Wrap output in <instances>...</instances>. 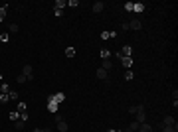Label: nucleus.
<instances>
[{"instance_id": "nucleus-36", "label": "nucleus", "mask_w": 178, "mask_h": 132, "mask_svg": "<svg viewBox=\"0 0 178 132\" xmlns=\"http://www.w3.org/2000/svg\"><path fill=\"white\" fill-rule=\"evenodd\" d=\"M117 132H123V130H117Z\"/></svg>"}, {"instance_id": "nucleus-25", "label": "nucleus", "mask_w": 178, "mask_h": 132, "mask_svg": "<svg viewBox=\"0 0 178 132\" xmlns=\"http://www.w3.org/2000/svg\"><path fill=\"white\" fill-rule=\"evenodd\" d=\"M66 55H67V57H73V55H75V49H73V47H67V49H66Z\"/></svg>"}, {"instance_id": "nucleus-2", "label": "nucleus", "mask_w": 178, "mask_h": 132, "mask_svg": "<svg viewBox=\"0 0 178 132\" xmlns=\"http://www.w3.org/2000/svg\"><path fill=\"white\" fill-rule=\"evenodd\" d=\"M137 122H139V124L145 122V105H139V110H137Z\"/></svg>"}, {"instance_id": "nucleus-17", "label": "nucleus", "mask_w": 178, "mask_h": 132, "mask_svg": "<svg viewBox=\"0 0 178 132\" xmlns=\"http://www.w3.org/2000/svg\"><path fill=\"white\" fill-rule=\"evenodd\" d=\"M145 10V6L141 4V2H137V4H133V12H143Z\"/></svg>"}, {"instance_id": "nucleus-35", "label": "nucleus", "mask_w": 178, "mask_h": 132, "mask_svg": "<svg viewBox=\"0 0 178 132\" xmlns=\"http://www.w3.org/2000/svg\"><path fill=\"white\" fill-rule=\"evenodd\" d=\"M107 132H117V130H111V128H109V130H107Z\"/></svg>"}, {"instance_id": "nucleus-21", "label": "nucleus", "mask_w": 178, "mask_h": 132, "mask_svg": "<svg viewBox=\"0 0 178 132\" xmlns=\"http://www.w3.org/2000/svg\"><path fill=\"white\" fill-rule=\"evenodd\" d=\"M176 128H178V124L176 126H162V132H176Z\"/></svg>"}, {"instance_id": "nucleus-4", "label": "nucleus", "mask_w": 178, "mask_h": 132, "mask_svg": "<svg viewBox=\"0 0 178 132\" xmlns=\"http://www.w3.org/2000/svg\"><path fill=\"white\" fill-rule=\"evenodd\" d=\"M50 101H54L56 105H59V103H63V101H66V95H63V93H56L54 97H50Z\"/></svg>"}, {"instance_id": "nucleus-20", "label": "nucleus", "mask_w": 178, "mask_h": 132, "mask_svg": "<svg viewBox=\"0 0 178 132\" xmlns=\"http://www.w3.org/2000/svg\"><path fill=\"white\" fill-rule=\"evenodd\" d=\"M8 99H10V101H16V99H18V93L10 89V91H8Z\"/></svg>"}, {"instance_id": "nucleus-31", "label": "nucleus", "mask_w": 178, "mask_h": 132, "mask_svg": "<svg viewBox=\"0 0 178 132\" xmlns=\"http://www.w3.org/2000/svg\"><path fill=\"white\" fill-rule=\"evenodd\" d=\"M67 6H71V8H75V6H77V0H69V2H67Z\"/></svg>"}, {"instance_id": "nucleus-26", "label": "nucleus", "mask_w": 178, "mask_h": 132, "mask_svg": "<svg viewBox=\"0 0 178 132\" xmlns=\"http://www.w3.org/2000/svg\"><path fill=\"white\" fill-rule=\"evenodd\" d=\"M8 32H18V24H10V26H8Z\"/></svg>"}, {"instance_id": "nucleus-9", "label": "nucleus", "mask_w": 178, "mask_h": 132, "mask_svg": "<svg viewBox=\"0 0 178 132\" xmlns=\"http://www.w3.org/2000/svg\"><path fill=\"white\" fill-rule=\"evenodd\" d=\"M103 8H105V2H95L93 4V12H97V14L103 12Z\"/></svg>"}, {"instance_id": "nucleus-7", "label": "nucleus", "mask_w": 178, "mask_h": 132, "mask_svg": "<svg viewBox=\"0 0 178 132\" xmlns=\"http://www.w3.org/2000/svg\"><path fill=\"white\" fill-rule=\"evenodd\" d=\"M101 67H103L105 71H109V69H113V61H111V57H109V59H103V63H101Z\"/></svg>"}, {"instance_id": "nucleus-11", "label": "nucleus", "mask_w": 178, "mask_h": 132, "mask_svg": "<svg viewBox=\"0 0 178 132\" xmlns=\"http://www.w3.org/2000/svg\"><path fill=\"white\" fill-rule=\"evenodd\" d=\"M139 132H152V126H150L148 122H143L141 128H139Z\"/></svg>"}, {"instance_id": "nucleus-32", "label": "nucleus", "mask_w": 178, "mask_h": 132, "mask_svg": "<svg viewBox=\"0 0 178 132\" xmlns=\"http://www.w3.org/2000/svg\"><path fill=\"white\" fill-rule=\"evenodd\" d=\"M137 110H139V105H137V107H131L129 112H131V114H137Z\"/></svg>"}, {"instance_id": "nucleus-27", "label": "nucleus", "mask_w": 178, "mask_h": 132, "mask_svg": "<svg viewBox=\"0 0 178 132\" xmlns=\"http://www.w3.org/2000/svg\"><path fill=\"white\" fill-rule=\"evenodd\" d=\"M50 110H52V112H56V110H57V105L54 103V101H50Z\"/></svg>"}, {"instance_id": "nucleus-12", "label": "nucleus", "mask_w": 178, "mask_h": 132, "mask_svg": "<svg viewBox=\"0 0 178 132\" xmlns=\"http://www.w3.org/2000/svg\"><path fill=\"white\" fill-rule=\"evenodd\" d=\"M139 128H141V124L137 120H133L131 124H129V132H139Z\"/></svg>"}, {"instance_id": "nucleus-10", "label": "nucleus", "mask_w": 178, "mask_h": 132, "mask_svg": "<svg viewBox=\"0 0 178 132\" xmlns=\"http://www.w3.org/2000/svg\"><path fill=\"white\" fill-rule=\"evenodd\" d=\"M6 12H8V4L0 6V22H4V18H6Z\"/></svg>"}, {"instance_id": "nucleus-33", "label": "nucleus", "mask_w": 178, "mask_h": 132, "mask_svg": "<svg viewBox=\"0 0 178 132\" xmlns=\"http://www.w3.org/2000/svg\"><path fill=\"white\" fill-rule=\"evenodd\" d=\"M26 81H28V79L24 77V75H18V83H26Z\"/></svg>"}, {"instance_id": "nucleus-34", "label": "nucleus", "mask_w": 178, "mask_h": 132, "mask_svg": "<svg viewBox=\"0 0 178 132\" xmlns=\"http://www.w3.org/2000/svg\"><path fill=\"white\" fill-rule=\"evenodd\" d=\"M34 132H46V130H40V128H38V130H34Z\"/></svg>"}, {"instance_id": "nucleus-15", "label": "nucleus", "mask_w": 178, "mask_h": 132, "mask_svg": "<svg viewBox=\"0 0 178 132\" xmlns=\"http://www.w3.org/2000/svg\"><path fill=\"white\" fill-rule=\"evenodd\" d=\"M24 128H26V120H16V130L22 132Z\"/></svg>"}, {"instance_id": "nucleus-14", "label": "nucleus", "mask_w": 178, "mask_h": 132, "mask_svg": "<svg viewBox=\"0 0 178 132\" xmlns=\"http://www.w3.org/2000/svg\"><path fill=\"white\" fill-rule=\"evenodd\" d=\"M66 6H67L66 0H56V10H63Z\"/></svg>"}, {"instance_id": "nucleus-5", "label": "nucleus", "mask_w": 178, "mask_h": 132, "mask_svg": "<svg viewBox=\"0 0 178 132\" xmlns=\"http://www.w3.org/2000/svg\"><path fill=\"white\" fill-rule=\"evenodd\" d=\"M141 28H143V24L139 22L137 18H133V20L129 22V30H141Z\"/></svg>"}, {"instance_id": "nucleus-28", "label": "nucleus", "mask_w": 178, "mask_h": 132, "mask_svg": "<svg viewBox=\"0 0 178 132\" xmlns=\"http://www.w3.org/2000/svg\"><path fill=\"white\" fill-rule=\"evenodd\" d=\"M125 10H127V12H133V2H127V4H125Z\"/></svg>"}, {"instance_id": "nucleus-29", "label": "nucleus", "mask_w": 178, "mask_h": 132, "mask_svg": "<svg viewBox=\"0 0 178 132\" xmlns=\"http://www.w3.org/2000/svg\"><path fill=\"white\" fill-rule=\"evenodd\" d=\"M2 93H8V91H10V85H6V83H2Z\"/></svg>"}, {"instance_id": "nucleus-22", "label": "nucleus", "mask_w": 178, "mask_h": 132, "mask_svg": "<svg viewBox=\"0 0 178 132\" xmlns=\"http://www.w3.org/2000/svg\"><path fill=\"white\" fill-rule=\"evenodd\" d=\"M101 57H103V59H109V57H111V51H109V49H101Z\"/></svg>"}, {"instance_id": "nucleus-16", "label": "nucleus", "mask_w": 178, "mask_h": 132, "mask_svg": "<svg viewBox=\"0 0 178 132\" xmlns=\"http://www.w3.org/2000/svg\"><path fill=\"white\" fill-rule=\"evenodd\" d=\"M97 77H99V79H103V81L107 79V71H105L103 67H101V69H97Z\"/></svg>"}, {"instance_id": "nucleus-19", "label": "nucleus", "mask_w": 178, "mask_h": 132, "mask_svg": "<svg viewBox=\"0 0 178 132\" xmlns=\"http://www.w3.org/2000/svg\"><path fill=\"white\" fill-rule=\"evenodd\" d=\"M125 79H127V81H133V79H135V73L131 71V69H127V73H125Z\"/></svg>"}, {"instance_id": "nucleus-8", "label": "nucleus", "mask_w": 178, "mask_h": 132, "mask_svg": "<svg viewBox=\"0 0 178 132\" xmlns=\"http://www.w3.org/2000/svg\"><path fill=\"white\" fill-rule=\"evenodd\" d=\"M162 126H176L174 116H166V118H164V122H162Z\"/></svg>"}, {"instance_id": "nucleus-1", "label": "nucleus", "mask_w": 178, "mask_h": 132, "mask_svg": "<svg viewBox=\"0 0 178 132\" xmlns=\"http://www.w3.org/2000/svg\"><path fill=\"white\" fill-rule=\"evenodd\" d=\"M119 59H121V63H123L125 69H131V67H133V57H125V55L119 53Z\"/></svg>"}, {"instance_id": "nucleus-30", "label": "nucleus", "mask_w": 178, "mask_h": 132, "mask_svg": "<svg viewBox=\"0 0 178 132\" xmlns=\"http://www.w3.org/2000/svg\"><path fill=\"white\" fill-rule=\"evenodd\" d=\"M109 38H111V34H109V32H103V34H101V40H109Z\"/></svg>"}, {"instance_id": "nucleus-13", "label": "nucleus", "mask_w": 178, "mask_h": 132, "mask_svg": "<svg viewBox=\"0 0 178 132\" xmlns=\"http://www.w3.org/2000/svg\"><path fill=\"white\" fill-rule=\"evenodd\" d=\"M57 130H59V132H67V122L57 120Z\"/></svg>"}, {"instance_id": "nucleus-6", "label": "nucleus", "mask_w": 178, "mask_h": 132, "mask_svg": "<svg viewBox=\"0 0 178 132\" xmlns=\"http://www.w3.org/2000/svg\"><path fill=\"white\" fill-rule=\"evenodd\" d=\"M131 53H133V47H131V45H123L121 55H125V57H131Z\"/></svg>"}, {"instance_id": "nucleus-3", "label": "nucleus", "mask_w": 178, "mask_h": 132, "mask_svg": "<svg viewBox=\"0 0 178 132\" xmlns=\"http://www.w3.org/2000/svg\"><path fill=\"white\" fill-rule=\"evenodd\" d=\"M22 75L26 79H28V81H30V79H34V71H32V65H24L22 67Z\"/></svg>"}, {"instance_id": "nucleus-18", "label": "nucleus", "mask_w": 178, "mask_h": 132, "mask_svg": "<svg viewBox=\"0 0 178 132\" xmlns=\"http://www.w3.org/2000/svg\"><path fill=\"white\" fill-rule=\"evenodd\" d=\"M10 120H12V122L20 120V114H18V112H16V110H12V112H10Z\"/></svg>"}, {"instance_id": "nucleus-23", "label": "nucleus", "mask_w": 178, "mask_h": 132, "mask_svg": "<svg viewBox=\"0 0 178 132\" xmlns=\"http://www.w3.org/2000/svg\"><path fill=\"white\" fill-rule=\"evenodd\" d=\"M8 93H2V95H0V103H2V105H4V103H8Z\"/></svg>"}, {"instance_id": "nucleus-24", "label": "nucleus", "mask_w": 178, "mask_h": 132, "mask_svg": "<svg viewBox=\"0 0 178 132\" xmlns=\"http://www.w3.org/2000/svg\"><path fill=\"white\" fill-rule=\"evenodd\" d=\"M8 40H10L8 34H2V36H0V42H2V44H8Z\"/></svg>"}]
</instances>
